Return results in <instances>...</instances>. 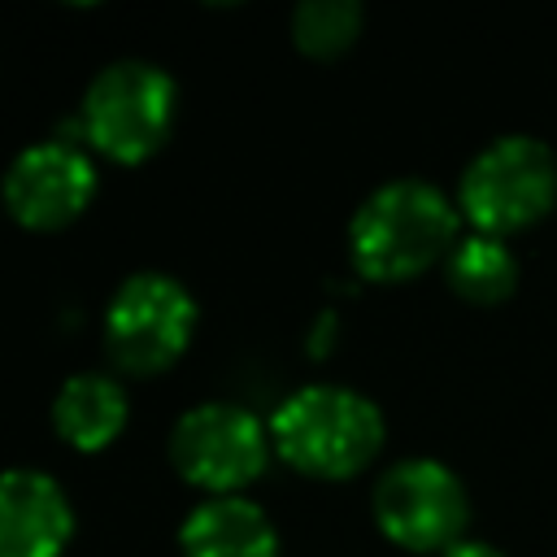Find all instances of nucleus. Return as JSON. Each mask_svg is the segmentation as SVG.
I'll return each instance as SVG.
<instances>
[{
	"instance_id": "10",
	"label": "nucleus",
	"mask_w": 557,
	"mask_h": 557,
	"mask_svg": "<svg viewBox=\"0 0 557 557\" xmlns=\"http://www.w3.org/2000/svg\"><path fill=\"white\" fill-rule=\"evenodd\" d=\"M183 557H278V531L248 496H209L178 527Z\"/></svg>"
},
{
	"instance_id": "13",
	"label": "nucleus",
	"mask_w": 557,
	"mask_h": 557,
	"mask_svg": "<svg viewBox=\"0 0 557 557\" xmlns=\"http://www.w3.org/2000/svg\"><path fill=\"white\" fill-rule=\"evenodd\" d=\"M361 30V4L357 0H300L292 13V39L309 57H335L344 52Z\"/></svg>"
},
{
	"instance_id": "9",
	"label": "nucleus",
	"mask_w": 557,
	"mask_h": 557,
	"mask_svg": "<svg viewBox=\"0 0 557 557\" xmlns=\"http://www.w3.org/2000/svg\"><path fill=\"white\" fill-rule=\"evenodd\" d=\"M74 531V509L61 483L44 470H0V557H61Z\"/></svg>"
},
{
	"instance_id": "6",
	"label": "nucleus",
	"mask_w": 557,
	"mask_h": 557,
	"mask_svg": "<svg viewBox=\"0 0 557 557\" xmlns=\"http://www.w3.org/2000/svg\"><path fill=\"white\" fill-rule=\"evenodd\" d=\"M270 453V422L235 400L191 405L170 435L174 470L209 496H235V487L252 483L265 470Z\"/></svg>"
},
{
	"instance_id": "11",
	"label": "nucleus",
	"mask_w": 557,
	"mask_h": 557,
	"mask_svg": "<svg viewBox=\"0 0 557 557\" xmlns=\"http://www.w3.org/2000/svg\"><path fill=\"white\" fill-rule=\"evenodd\" d=\"M126 413H131V400H126L122 383L100 374V370L70 374L52 396L57 435L65 444L83 448V453H96V448L113 444V435L126 426Z\"/></svg>"
},
{
	"instance_id": "8",
	"label": "nucleus",
	"mask_w": 557,
	"mask_h": 557,
	"mask_svg": "<svg viewBox=\"0 0 557 557\" xmlns=\"http://www.w3.org/2000/svg\"><path fill=\"white\" fill-rule=\"evenodd\" d=\"M4 209L35 231H57L74 222L96 196V165L70 139H44L22 148L0 183Z\"/></svg>"
},
{
	"instance_id": "7",
	"label": "nucleus",
	"mask_w": 557,
	"mask_h": 557,
	"mask_svg": "<svg viewBox=\"0 0 557 557\" xmlns=\"http://www.w3.org/2000/svg\"><path fill=\"white\" fill-rule=\"evenodd\" d=\"M374 522L387 540L413 553H444L461 540L470 518L466 483L435 457H405L374 483Z\"/></svg>"
},
{
	"instance_id": "12",
	"label": "nucleus",
	"mask_w": 557,
	"mask_h": 557,
	"mask_svg": "<svg viewBox=\"0 0 557 557\" xmlns=\"http://www.w3.org/2000/svg\"><path fill=\"white\" fill-rule=\"evenodd\" d=\"M444 270H448L453 292L466 300H479V305L509 296L518 283V257L509 252V244L500 235H487V231L461 235L453 244V252L444 257Z\"/></svg>"
},
{
	"instance_id": "5",
	"label": "nucleus",
	"mask_w": 557,
	"mask_h": 557,
	"mask_svg": "<svg viewBox=\"0 0 557 557\" xmlns=\"http://www.w3.org/2000/svg\"><path fill=\"white\" fill-rule=\"evenodd\" d=\"M196 335V300L191 292L161 274L139 270L117 283L104 309V344L109 357L131 374H157L183 357Z\"/></svg>"
},
{
	"instance_id": "14",
	"label": "nucleus",
	"mask_w": 557,
	"mask_h": 557,
	"mask_svg": "<svg viewBox=\"0 0 557 557\" xmlns=\"http://www.w3.org/2000/svg\"><path fill=\"white\" fill-rule=\"evenodd\" d=\"M440 557H505L496 544H487V540H457L453 548H444Z\"/></svg>"
},
{
	"instance_id": "4",
	"label": "nucleus",
	"mask_w": 557,
	"mask_h": 557,
	"mask_svg": "<svg viewBox=\"0 0 557 557\" xmlns=\"http://www.w3.org/2000/svg\"><path fill=\"white\" fill-rule=\"evenodd\" d=\"M178 109L174 78L139 57L109 61L83 91V135L113 161H144L152 157Z\"/></svg>"
},
{
	"instance_id": "1",
	"label": "nucleus",
	"mask_w": 557,
	"mask_h": 557,
	"mask_svg": "<svg viewBox=\"0 0 557 557\" xmlns=\"http://www.w3.org/2000/svg\"><path fill=\"white\" fill-rule=\"evenodd\" d=\"M457 239V205L426 178H392L374 187L348 222L352 265L379 283L422 274L448 257Z\"/></svg>"
},
{
	"instance_id": "2",
	"label": "nucleus",
	"mask_w": 557,
	"mask_h": 557,
	"mask_svg": "<svg viewBox=\"0 0 557 557\" xmlns=\"http://www.w3.org/2000/svg\"><path fill=\"white\" fill-rule=\"evenodd\" d=\"M270 444L300 474L348 479L383 448V413L352 387L309 383L270 413Z\"/></svg>"
},
{
	"instance_id": "3",
	"label": "nucleus",
	"mask_w": 557,
	"mask_h": 557,
	"mask_svg": "<svg viewBox=\"0 0 557 557\" xmlns=\"http://www.w3.org/2000/svg\"><path fill=\"white\" fill-rule=\"evenodd\" d=\"M557 200V157L535 135H496L483 144L457 183V209L474 231L509 235L544 218Z\"/></svg>"
}]
</instances>
